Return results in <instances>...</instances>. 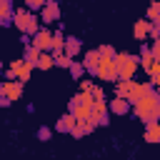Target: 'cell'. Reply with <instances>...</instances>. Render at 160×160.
<instances>
[{
  "mask_svg": "<svg viewBox=\"0 0 160 160\" xmlns=\"http://www.w3.org/2000/svg\"><path fill=\"white\" fill-rule=\"evenodd\" d=\"M132 112L148 125V122H155L160 120V95H158V88L155 82H140V98L138 102L132 105Z\"/></svg>",
  "mask_w": 160,
  "mask_h": 160,
  "instance_id": "6da1fadb",
  "label": "cell"
},
{
  "mask_svg": "<svg viewBox=\"0 0 160 160\" xmlns=\"http://www.w3.org/2000/svg\"><path fill=\"white\" fill-rule=\"evenodd\" d=\"M115 65H118V80H132L135 70L140 68V55L115 52Z\"/></svg>",
  "mask_w": 160,
  "mask_h": 160,
  "instance_id": "7a4b0ae2",
  "label": "cell"
},
{
  "mask_svg": "<svg viewBox=\"0 0 160 160\" xmlns=\"http://www.w3.org/2000/svg\"><path fill=\"white\" fill-rule=\"evenodd\" d=\"M15 28L20 30V32H28V35H35L38 30H40V22H38V18L30 12V10H15Z\"/></svg>",
  "mask_w": 160,
  "mask_h": 160,
  "instance_id": "3957f363",
  "label": "cell"
},
{
  "mask_svg": "<svg viewBox=\"0 0 160 160\" xmlns=\"http://www.w3.org/2000/svg\"><path fill=\"white\" fill-rule=\"evenodd\" d=\"M115 95L128 98L130 105H135L138 98H140V82H138V80H118V82H115Z\"/></svg>",
  "mask_w": 160,
  "mask_h": 160,
  "instance_id": "277c9868",
  "label": "cell"
},
{
  "mask_svg": "<svg viewBox=\"0 0 160 160\" xmlns=\"http://www.w3.org/2000/svg\"><path fill=\"white\" fill-rule=\"evenodd\" d=\"M98 78H100V80H110V82H118V65H115V58H100Z\"/></svg>",
  "mask_w": 160,
  "mask_h": 160,
  "instance_id": "5b68a950",
  "label": "cell"
},
{
  "mask_svg": "<svg viewBox=\"0 0 160 160\" xmlns=\"http://www.w3.org/2000/svg\"><path fill=\"white\" fill-rule=\"evenodd\" d=\"M40 20H42L45 25L60 22V2H58V0H48V2L40 8Z\"/></svg>",
  "mask_w": 160,
  "mask_h": 160,
  "instance_id": "8992f818",
  "label": "cell"
},
{
  "mask_svg": "<svg viewBox=\"0 0 160 160\" xmlns=\"http://www.w3.org/2000/svg\"><path fill=\"white\" fill-rule=\"evenodd\" d=\"M92 118H95V122H98L100 128L110 125V108H108L105 100H98V102L92 105Z\"/></svg>",
  "mask_w": 160,
  "mask_h": 160,
  "instance_id": "52a82bcc",
  "label": "cell"
},
{
  "mask_svg": "<svg viewBox=\"0 0 160 160\" xmlns=\"http://www.w3.org/2000/svg\"><path fill=\"white\" fill-rule=\"evenodd\" d=\"M0 25H15V5L12 0H0Z\"/></svg>",
  "mask_w": 160,
  "mask_h": 160,
  "instance_id": "ba28073f",
  "label": "cell"
},
{
  "mask_svg": "<svg viewBox=\"0 0 160 160\" xmlns=\"http://www.w3.org/2000/svg\"><path fill=\"white\" fill-rule=\"evenodd\" d=\"M82 65H85V72H90L92 78H98V68H100V52H98V48L85 52V58H82Z\"/></svg>",
  "mask_w": 160,
  "mask_h": 160,
  "instance_id": "9c48e42d",
  "label": "cell"
},
{
  "mask_svg": "<svg viewBox=\"0 0 160 160\" xmlns=\"http://www.w3.org/2000/svg\"><path fill=\"white\" fill-rule=\"evenodd\" d=\"M10 68H12V72L18 75V80H20V82H28V80H30L32 65H30V62H25L22 58H20V60H12V62H10Z\"/></svg>",
  "mask_w": 160,
  "mask_h": 160,
  "instance_id": "30bf717a",
  "label": "cell"
},
{
  "mask_svg": "<svg viewBox=\"0 0 160 160\" xmlns=\"http://www.w3.org/2000/svg\"><path fill=\"white\" fill-rule=\"evenodd\" d=\"M32 45H35L38 50H50V48H52V32H50V30H38V32L32 35Z\"/></svg>",
  "mask_w": 160,
  "mask_h": 160,
  "instance_id": "8fae6325",
  "label": "cell"
},
{
  "mask_svg": "<svg viewBox=\"0 0 160 160\" xmlns=\"http://www.w3.org/2000/svg\"><path fill=\"white\" fill-rule=\"evenodd\" d=\"M75 125H78V118L68 110V112H65V115H60V120L55 122V130H58V132H72V128H75Z\"/></svg>",
  "mask_w": 160,
  "mask_h": 160,
  "instance_id": "7c38bea8",
  "label": "cell"
},
{
  "mask_svg": "<svg viewBox=\"0 0 160 160\" xmlns=\"http://www.w3.org/2000/svg\"><path fill=\"white\" fill-rule=\"evenodd\" d=\"M108 108H110V112H115V115H125V112H130V100L128 98H120V95H115V100H110L108 102Z\"/></svg>",
  "mask_w": 160,
  "mask_h": 160,
  "instance_id": "4fadbf2b",
  "label": "cell"
},
{
  "mask_svg": "<svg viewBox=\"0 0 160 160\" xmlns=\"http://www.w3.org/2000/svg\"><path fill=\"white\" fill-rule=\"evenodd\" d=\"M5 95L15 102V100H20L22 98V82L15 78V80H5Z\"/></svg>",
  "mask_w": 160,
  "mask_h": 160,
  "instance_id": "5bb4252c",
  "label": "cell"
},
{
  "mask_svg": "<svg viewBox=\"0 0 160 160\" xmlns=\"http://www.w3.org/2000/svg\"><path fill=\"white\" fill-rule=\"evenodd\" d=\"M142 140H145V142H160V120L145 125V135H142Z\"/></svg>",
  "mask_w": 160,
  "mask_h": 160,
  "instance_id": "9a60e30c",
  "label": "cell"
},
{
  "mask_svg": "<svg viewBox=\"0 0 160 160\" xmlns=\"http://www.w3.org/2000/svg\"><path fill=\"white\" fill-rule=\"evenodd\" d=\"M148 32H150V20H148V18H145V20H138V22H135V28H132L135 40H145V38H148Z\"/></svg>",
  "mask_w": 160,
  "mask_h": 160,
  "instance_id": "2e32d148",
  "label": "cell"
},
{
  "mask_svg": "<svg viewBox=\"0 0 160 160\" xmlns=\"http://www.w3.org/2000/svg\"><path fill=\"white\" fill-rule=\"evenodd\" d=\"M38 58H40V50L30 42V45H25V52H22V60L25 62H30L32 68H38Z\"/></svg>",
  "mask_w": 160,
  "mask_h": 160,
  "instance_id": "e0dca14e",
  "label": "cell"
},
{
  "mask_svg": "<svg viewBox=\"0 0 160 160\" xmlns=\"http://www.w3.org/2000/svg\"><path fill=\"white\" fill-rule=\"evenodd\" d=\"M52 65H55V58H52V52H50V50H40L38 68H40V70H50Z\"/></svg>",
  "mask_w": 160,
  "mask_h": 160,
  "instance_id": "ac0fdd59",
  "label": "cell"
},
{
  "mask_svg": "<svg viewBox=\"0 0 160 160\" xmlns=\"http://www.w3.org/2000/svg\"><path fill=\"white\" fill-rule=\"evenodd\" d=\"M62 48H65V35H62V28H60V30L52 32V48H50V52L52 55L55 52H62Z\"/></svg>",
  "mask_w": 160,
  "mask_h": 160,
  "instance_id": "d6986e66",
  "label": "cell"
},
{
  "mask_svg": "<svg viewBox=\"0 0 160 160\" xmlns=\"http://www.w3.org/2000/svg\"><path fill=\"white\" fill-rule=\"evenodd\" d=\"M70 58L80 55V38H65V48H62Z\"/></svg>",
  "mask_w": 160,
  "mask_h": 160,
  "instance_id": "ffe728a7",
  "label": "cell"
},
{
  "mask_svg": "<svg viewBox=\"0 0 160 160\" xmlns=\"http://www.w3.org/2000/svg\"><path fill=\"white\" fill-rule=\"evenodd\" d=\"M68 70H70V78H72V80H80V78L85 75V65H82L80 60H72Z\"/></svg>",
  "mask_w": 160,
  "mask_h": 160,
  "instance_id": "44dd1931",
  "label": "cell"
},
{
  "mask_svg": "<svg viewBox=\"0 0 160 160\" xmlns=\"http://www.w3.org/2000/svg\"><path fill=\"white\" fill-rule=\"evenodd\" d=\"M52 58H55V65H58V68H70V62H72V58H70L65 50H62V52H55Z\"/></svg>",
  "mask_w": 160,
  "mask_h": 160,
  "instance_id": "7402d4cb",
  "label": "cell"
},
{
  "mask_svg": "<svg viewBox=\"0 0 160 160\" xmlns=\"http://www.w3.org/2000/svg\"><path fill=\"white\" fill-rule=\"evenodd\" d=\"M155 18H160V0H152L148 8V20H155Z\"/></svg>",
  "mask_w": 160,
  "mask_h": 160,
  "instance_id": "603a6c76",
  "label": "cell"
},
{
  "mask_svg": "<svg viewBox=\"0 0 160 160\" xmlns=\"http://www.w3.org/2000/svg\"><path fill=\"white\" fill-rule=\"evenodd\" d=\"M98 52H100V58H115V50H112L110 45H100Z\"/></svg>",
  "mask_w": 160,
  "mask_h": 160,
  "instance_id": "cb8c5ba5",
  "label": "cell"
},
{
  "mask_svg": "<svg viewBox=\"0 0 160 160\" xmlns=\"http://www.w3.org/2000/svg\"><path fill=\"white\" fill-rule=\"evenodd\" d=\"M90 95H92V100L98 102V100H105V92H102V88H98V85H92L90 88Z\"/></svg>",
  "mask_w": 160,
  "mask_h": 160,
  "instance_id": "d4e9b609",
  "label": "cell"
},
{
  "mask_svg": "<svg viewBox=\"0 0 160 160\" xmlns=\"http://www.w3.org/2000/svg\"><path fill=\"white\" fill-rule=\"evenodd\" d=\"M50 138H52V130H50V128H45V125H42V128H40V130H38V140H42V142H45V140H50Z\"/></svg>",
  "mask_w": 160,
  "mask_h": 160,
  "instance_id": "484cf974",
  "label": "cell"
},
{
  "mask_svg": "<svg viewBox=\"0 0 160 160\" xmlns=\"http://www.w3.org/2000/svg\"><path fill=\"white\" fill-rule=\"evenodd\" d=\"M150 52H152V58H155V60H158V65H160V38H158V40H152Z\"/></svg>",
  "mask_w": 160,
  "mask_h": 160,
  "instance_id": "4316f807",
  "label": "cell"
},
{
  "mask_svg": "<svg viewBox=\"0 0 160 160\" xmlns=\"http://www.w3.org/2000/svg\"><path fill=\"white\" fill-rule=\"evenodd\" d=\"M48 0H25V5H28V10H40L42 5H45Z\"/></svg>",
  "mask_w": 160,
  "mask_h": 160,
  "instance_id": "83f0119b",
  "label": "cell"
},
{
  "mask_svg": "<svg viewBox=\"0 0 160 160\" xmlns=\"http://www.w3.org/2000/svg\"><path fill=\"white\" fill-rule=\"evenodd\" d=\"M148 38H152V40H158V38H160V28H158L152 20H150V32H148Z\"/></svg>",
  "mask_w": 160,
  "mask_h": 160,
  "instance_id": "f1b7e54d",
  "label": "cell"
},
{
  "mask_svg": "<svg viewBox=\"0 0 160 160\" xmlns=\"http://www.w3.org/2000/svg\"><path fill=\"white\" fill-rule=\"evenodd\" d=\"M10 105H12V100H10V98L2 92V95H0V108H10Z\"/></svg>",
  "mask_w": 160,
  "mask_h": 160,
  "instance_id": "f546056e",
  "label": "cell"
},
{
  "mask_svg": "<svg viewBox=\"0 0 160 160\" xmlns=\"http://www.w3.org/2000/svg\"><path fill=\"white\" fill-rule=\"evenodd\" d=\"M15 78H18V75L12 72V68H8V70H5V80H15Z\"/></svg>",
  "mask_w": 160,
  "mask_h": 160,
  "instance_id": "4dcf8cb0",
  "label": "cell"
},
{
  "mask_svg": "<svg viewBox=\"0 0 160 160\" xmlns=\"http://www.w3.org/2000/svg\"><path fill=\"white\" fill-rule=\"evenodd\" d=\"M90 88H92L90 80H80V90H90Z\"/></svg>",
  "mask_w": 160,
  "mask_h": 160,
  "instance_id": "1f68e13d",
  "label": "cell"
},
{
  "mask_svg": "<svg viewBox=\"0 0 160 160\" xmlns=\"http://www.w3.org/2000/svg\"><path fill=\"white\" fill-rule=\"evenodd\" d=\"M152 22H155V25H158V28H160V18H155V20H152Z\"/></svg>",
  "mask_w": 160,
  "mask_h": 160,
  "instance_id": "d6a6232c",
  "label": "cell"
},
{
  "mask_svg": "<svg viewBox=\"0 0 160 160\" xmlns=\"http://www.w3.org/2000/svg\"><path fill=\"white\" fill-rule=\"evenodd\" d=\"M155 88H158V95H160V85H155Z\"/></svg>",
  "mask_w": 160,
  "mask_h": 160,
  "instance_id": "836d02e7",
  "label": "cell"
},
{
  "mask_svg": "<svg viewBox=\"0 0 160 160\" xmlns=\"http://www.w3.org/2000/svg\"><path fill=\"white\" fill-rule=\"evenodd\" d=\"M0 70H2V62H0Z\"/></svg>",
  "mask_w": 160,
  "mask_h": 160,
  "instance_id": "e575fe53",
  "label": "cell"
}]
</instances>
